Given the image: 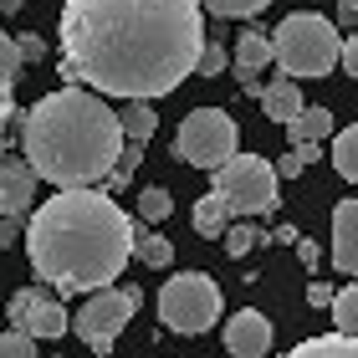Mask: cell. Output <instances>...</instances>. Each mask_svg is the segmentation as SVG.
<instances>
[{
    "label": "cell",
    "mask_w": 358,
    "mask_h": 358,
    "mask_svg": "<svg viewBox=\"0 0 358 358\" xmlns=\"http://www.w3.org/2000/svg\"><path fill=\"white\" fill-rule=\"evenodd\" d=\"M241 143V128L231 113H220V108H194L179 118V134H174V159L179 164H189V169H225L231 159L241 154L236 149Z\"/></svg>",
    "instance_id": "5"
},
{
    "label": "cell",
    "mask_w": 358,
    "mask_h": 358,
    "mask_svg": "<svg viewBox=\"0 0 358 358\" xmlns=\"http://www.w3.org/2000/svg\"><path fill=\"white\" fill-rule=\"evenodd\" d=\"M0 10H6V15H15V10H21V0H0Z\"/></svg>",
    "instance_id": "38"
},
{
    "label": "cell",
    "mask_w": 358,
    "mask_h": 358,
    "mask_svg": "<svg viewBox=\"0 0 358 358\" xmlns=\"http://www.w3.org/2000/svg\"><path fill=\"white\" fill-rule=\"evenodd\" d=\"M266 62H276L271 57V31H241V41H236V77H256L266 67Z\"/></svg>",
    "instance_id": "14"
},
{
    "label": "cell",
    "mask_w": 358,
    "mask_h": 358,
    "mask_svg": "<svg viewBox=\"0 0 358 358\" xmlns=\"http://www.w3.org/2000/svg\"><path fill=\"white\" fill-rule=\"evenodd\" d=\"M169 210H174V200H169V189H143L138 194V220L143 225H159V220H169Z\"/></svg>",
    "instance_id": "23"
},
{
    "label": "cell",
    "mask_w": 358,
    "mask_h": 358,
    "mask_svg": "<svg viewBox=\"0 0 358 358\" xmlns=\"http://www.w3.org/2000/svg\"><path fill=\"white\" fill-rule=\"evenodd\" d=\"M256 241H262V231H256V225H231V231L220 236V246H225V256H231V262H241V256H251V246Z\"/></svg>",
    "instance_id": "24"
},
{
    "label": "cell",
    "mask_w": 358,
    "mask_h": 358,
    "mask_svg": "<svg viewBox=\"0 0 358 358\" xmlns=\"http://www.w3.org/2000/svg\"><path fill=\"white\" fill-rule=\"evenodd\" d=\"M143 164V143H128V149H123V159H118V164H113V189H123L128 185V179H134V169Z\"/></svg>",
    "instance_id": "26"
},
{
    "label": "cell",
    "mask_w": 358,
    "mask_h": 358,
    "mask_svg": "<svg viewBox=\"0 0 358 358\" xmlns=\"http://www.w3.org/2000/svg\"><path fill=\"white\" fill-rule=\"evenodd\" d=\"M0 358H36V338L6 328V333H0Z\"/></svg>",
    "instance_id": "27"
},
{
    "label": "cell",
    "mask_w": 358,
    "mask_h": 358,
    "mask_svg": "<svg viewBox=\"0 0 358 358\" xmlns=\"http://www.w3.org/2000/svg\"><path fill=\"white\" fill-rule=\"evenodd\" d=\"M338 15H343V21H358V0H338Z\"/></svg>",
    "instance_id": "37"
},
{
    "label": "cell",
    "mask_w": 358,
    "mask_h": 358,
    "mask_svg": "<svg viewBox=\"0 0 358 358\" xmlns=\"http://www.w3.org/2000/svg\"><path fill=\"white\" fill-rule=\"evenodd\" d=\"M225 353H236V358H266L271 353V322H266V313H256V307H236V313L225 317Z\"/></svg>",
    "instance_id": "10"
},
{
    "label": "cell",
    "mask_w": 358,
    "mask_h": 358,
    "mask_svg": "<svg viewBox=\"0 0 358 358\" xmlns=\"http://www.w3.org/2000/svg\"><path fill=\"white\" fill-rule=\"evenodd\" d=\"M26 256L57 292H103L134 262V220L103 189H57L31 210Z\"/></svg>",
    "instance_id": "2"
},
{
    "label": "cell",
    "mask_w": 358,
    "mask_h": 358,
    "mask_svg": "<svg viewBox=\"0 0 358 358\" xmlns=\"http://www.w3.org/2000/svg\"><path fill=\"white\" fill-rule=\"evenodd\" d=\"M6 322L15 333H26V338H62L72 328V317H67V307H62L46 287H21L10 297V307H6Z\"/></svg>",
    "instance_id": "9"
},
{
    "label": "cell",
    "mask_w": 358,
    "mask_h": 358,
    "mask_svg": "<svg viewBox=\"0 0 358 358\" xmlns=\"http://www.w3.org/2000/svg\"><path fill=\"white\" fill-rule=\"evenodd\" d=\"M271 241H292V246H297V241H302V231H297L292 220H282V225H276V236H271Z\"/></svg>",
    "instance_id": "35"
},
{
    "label": "cell",
    "mask_w": 358,
    "mask_h": 358,
    "mask_svg": "<svg viewBox=\"0 0 358 358\" xmlns=\"http://www.w3.org/2000/svg\"><path fill=\"white\" fill-rule=\"evenodd\" d=\"M215 194L231 205V215H271L282 205V179H276L271 159L236 154L225 169H215Z\"/></svg>",
    "instance_id": "7"
},
{
    "label": "cell",
    "mask_w": 358,
    "mask_h": 358,
    "mask_svg": "<svg viewBox=\"0 0 358 358\" xmlns=\"http://www.w3.org/2000/svg\"><path fill=\"white\" fill-rule=\"evenodd\" d=\"M225 67H231V57H225V46H215V41H210V46H205V57H200V77H220Z\"/></svg>",
    "instance_id": "28"
},
{
    "label": "cell",
    "mask_w": 358,
    "mask_h": 358,
    "mask_svg": "<svg viewBox=\"0 0 358 358\" xmlns=\"http://www.w3.org/2000/svg\"><path fill=\"white\" fill-rule=\"evenodd\" d=\"M271 0H200V10L220 15V21H251L256 10H266Z\"/></svg>",
    "instance_id": "22"
},
{
    "label": "cell",
    "mask_w": 358,
    "mask_h": 358,
    "mask_svg": "<svg viewBox=\"0 0 358 358\" xmlns=\"http://www.w3.org/2000/svg\"><path fill=\"white\" fill-rule=\"evenodd\" d=\"M15 52H21V62H36V57L46 52V46H41L36 36H15Z\"/></svg>",
    "instance_id": "33"
},
{
    "label": "cell",
    "mask_w": 358,
    "mask_h": 358,
    "mask_svg": "<svg viewBox=\"0 0 358 358\" xmlns=\"http://www.w3.org/2000/svg\"><path fill=\"white\" fill-rule=\"evenodd\" d=\"M262 108H266V118H271V123L292 128V123L302 118V108H307V103H302V87L292 83V77H276V83L262 87Z\"/></svg>",
    "instance_id": "13"
},
{
    "label": "cell",
    "mask_w": 358,
    "mask_h": 358,
    "mask_svg": "<svg viewBox=\"0 0 358 358\" xmlns=\"http://www.w3.org/2000/svg\"><path fill=\"white\" fill-rule=\"evenodd\" d=\"M271 169H276V179H297V174L307 169V159H302L297 149H287V154H276V164H271Z\"/></svg>",
    "instance_id": "29"
},
{
    "label": "cell",
    "mask_w": 358,
    "mask_h": 358,
    "mask_svg": "<svg viewBox=\"0 0 358 358\" xmlns=\"http://www.w3.org/2000/svg\"><path fill=\"white\" fill-rule=\"evenodd\" d=\"M123 149L128 138L118 113L87 87H57L21 118V159L57 189H87L108 179Z\"/></svg>",
    "instance_id": "3"
},
{
    "label": "cell",
    "mask_w": 358,
    "mask_h": 358,
    "mask_svg": "<svg viewBox=\"0 0 358 358\" xmlns=\"http://www.w3.org/2000/svg\"><path fill=\"white\" fill-rule=\"evenodd\" d=\"M194 231H200L205 241H220L225 231H231V205H225L215 189L194 200Z\"/></svg>",
    "instance_id": "15"
},
{
    "label": "cell",
    "mask_w": 358,
    "mask_h": 358,
    "mask_svg": "<svg viewBox=\"0 0 358 358\" xmlns=\"http://www.w3.org/2000/svg\"><path fill=\"white\" fill-rule=\"evenodd\" d=\"M138 302H143V297H138V287H123V292L103 287V292H92V297L83 302V313L72 317V333L83 338L92 353H108V348L123 338L128 317L138 313Z\"/></svg>",
    "instance_id": "8"
},
{
    "label": "cell",
    "mask_w": 358,
    "mask_h": 358,
    "mask_svg": "<svg viewBox=\"0 0 358 358\" xmlns=\"http://www.w3.org/2000/svg\"><path fill=\"white\" fill-rule=\"evenodd\" d=\"M297 256H302L307 271H317V241H297Z\"/></svg>",
    "instance_id": "34"
},
{
    "label": "cell",
    "mask_w": 358,
    "mask_h": 358,
    "mask_svg": "<svg viewBox=\"0 0 358 358\" xmlns=\"http://www.w3.org/2000/svg\"><path fill=\"white\" fill-rule=\"evenodd\" d=\"M333 322H338V333H343V338H358V282H348L333 297Z\"/></svg>",
    "instance_id": "21"
},
{
    "label": "cell",
    "mask_w": 358,
    "mask_h": 358,
    "mask_svg": "<svg viewBox=\"0 0 358 358\" xmlns=\"http://www.w3.org/2000/svg\"><path fill=\"white\" fill-rule=\"evenodd\" d=\"M6 118H10V87L0 83V128H6Z\"/></svg>",
    "instance_id": "36"
},
{
    "label": "cell",
    "mask_w": 358,
    "mask_h": 358,
    "mask_svg": "<svg viewBox=\"0 0 358 358\" xmlns=\"http://www.w3.org/2000/svg\"><path fill=\"white\" fill-rule=\"evenodd\" d=\"M333 169L348 179V185H358V123L338 128L333 134Z\"/></svg>",
    "instance_id": "20"
},
{
    "label": "cell",
    "mask_w": 358,
    "mask_h": 358,
    "mask_svg": "<svg viewBox=\"0 0 358 358\" xmlns=\"http://www.w3.org/2000/svg\"><path fill=\"white\" fill-rule=\"evenodd\" d=\"M118 123H123V138H128V143H149V138H154V128H159L154 103H123Z\"/></svg>",
    "instance_id": "19"
},
{
    "label": "cell",
    "mask_w": 358,
    "mask_h": 358,
    "mask_svg": "<svg viewBox=\"0 0 358 358\" xmlns=\"http://www.w3.org/2000/svg\"><path fill=\"white\" fill-rule=\"evenodd\" d=\"M134 256H138L143 266L164 271V266L174 262V241H169V236H159V231H149V225H134Z\"/></svg>",
    "instance_id": "18"
},
{
    "label": "cell",
    "mask_w": 358,
    "mask_h": 358,
    "mask_svg": "<svg viewBox=\"0 0 358 358\" xmlns=\"http://www.w3.org/2000/svg\"><path fill=\"white\" fill-rule=\"evenodd\" d=\"M15 241H26V236H21V225H15V220H6V215H0V251H10V246H15Z\"/></svg>",
    "instance_id": "32"
},
{
    "label": "cell",
    "mask_w": 358,
    "mask_h": 358,
    "mask_svg": "<svg viewBox=\"0 0 358 358\" xmlns=\"http://www.w3.org/2000/svg\"><path fill=\"white\" fill-rule=\"evenodd\" d=\"M31 200H36V169L21 154H0V215L21 220L31 210Z\"/></svg>",
    "instance_id": "11"
},
{
    "label": "cell",
    "mask_w": 358,
    "mask_h": 358,
    "mask_svg": "<svg viewBox=\"0 0 358 358\" xmlns=\"http://www.w3.org/2000/svg\"><path fill=\"white\" fill-rule=\"evenodd\" d=\"M62 77L97 97H169L205 57L200 0H62Z\"/></svg>",
    "instance_id": "1"
},
{
    "label": "cell",
    "mask_w": 358,
    "mask_h": 358,
    "mask_svg": "<svg viewBox=\"0 0 358 358\" xmlns=\"http://www.w3.org/2000/svg\"><path fill=\"white\" fill-rule=\"evenodd\" d=\"M333 134H338V123H333L328 108H302V118L287 128L292 149H302V143H322V138H333Z\"/></svg>",
    "instance_id": "16"
},
{
    "label": "cell",
    "mask_w": 358,
    "mask_h": 358,
    "mask_svg": "<svg viewBox=\"0 0 358 358\" xmlns=\"http://www.w3.org/2000/svg\"><path fill=\"white\" fill-rule=\"evenodd\" d=\"M15 77H21V52H15V36L0 31V83L15 87Z\"/></svg>",
    "instance_id": "25"
},
{
    "label": "cell",
    "mask_w": 358,
    "mask_h": 358,
    "mask_svg": "<svg viewBox=\"0 0 358 358\" xmlns=\"http://www.w3.org/2000/svg\"><path fill=\"white\" fill-rule=\"evenodd\" d=\"M338 67H343L348 77H358V31H353V36H343V57H338Z\"/></svg>",
    "instance_id": "30"
},
{
    "label": "cell",
    "mask_w": 358,
    "mask_h": 358,
    "mask_svg": "<svg viewBox=\"0 0 358 358\" xmlns=\"http://www.w3.org/2000/svg\"><path fill=\"white\" fill-rule=\"evenodd\" d=\"M159 317L169 333L200 338L210 322H220V287L210 271H174L159 287Z\"/></svg>",
    "instance_id": "6"
},
{
    "label": "cell",
    "mask_w": 358,
    "mask_h": 358,
    "mask_svg": "<svg viewBox=\"0 0 358 358\" xmlns=\"http://www.w3.org/2000/svg\"><path fill=\"white\" fill-rule=\"evenodd\" d=\"M282 358H358V338H343V333H322V338H307V343L287 348Z\"/></svg>",
    "instance_id": "17"
},
{
    "label": "cell",
    "mask_w": 358,
    "mask_h": 358,
    "mask_svg": "<svg viewBox=\"0 0 358 358\" xmlns=\"http://www.w3.org/2000/svg\"><path fill=\"white\" fill-rule=\"evenodd\" d=\"M333 266L358 276V194L333 205Z\"/></svg>",
    "instance_id": "12"
},
{
    "label": "cell",
    "mask_w": 358,
    "mask_h": 358,
    "mask_svg": "<svg viewBox=\"0 0 358 358\" xmlns=\"http://www.w3.org/2000/svg\"><path fill=\"white\" fill-rule=\"evenodd\" d=\"M271 57L292 83H302V77H328L338 67V57H343V36H338V26L328 15L292 10V15H282V26L271 31Z\"/></svg>",
    "instance_id": "4"
},
{
    "label": "cell",
    "mask_w": 358,
    "mask_h": 358,
    "mask_svg": "<svg viewBox=\"0 0 358 358\" xmlns=\"http://www.w3.org/2000/svg\"><path fill=\"white\" fill-rule=\"evenodd\" d=\"M333 297H338V292L328 282H307V302H313V307H333Z\"/></svg>",
    "instance_id": "31"
}]
</instances>
